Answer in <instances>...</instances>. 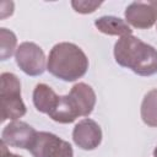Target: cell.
<instances>
[{
  "label": "cell",
  "mask_w": 157,
  "mask_h": 157,
  "mask_svg": "<svg viewBox=\"0 0 157 157\" xmlns=\"http://www.w3.org/2000/svg\"><path fill=\"white\" fill-rule=\"evenodd\" d=\"M114 59L120 66L140 76H151L157 72V49L132 34L117 40Z\"/></svg>",
  "instance_id": "cell-1"
},
{
  "label": "cell",
  "mask_w": 157,
  "mask_h": 157,
  "mask_svg": "<svg viewBox=\"0 0 157 157\" xmlns=\"http://www.w3.org/2000/svg\"><path fill=\"white\" fill-rule=\"evenodd\" d=\"M88 69V59L83 50L69 42H61L55 44L48 56L47 70L66 82H72L81 78Z\"/></svg>",
  "instance_id": "cell-2"
},
{
  "label": "cell",
  "mask_w": 157,
  "mask_h": 157,
  "mask_svg": "<svg viewBox=\"0 0 157 157\" xmlns=\"http://www.w3.org/2000/svg\"><path fill=\"white\" fill-rule=\"evenodd\" d=\"M96 105V93L93 88L78 82L72 86L69 94L59 96L55 108L48 114L50 119L60 124H70L78 117H88Z\"/></svg>",
  "instance_id": "cell-3"
},
{
  "label": "cell",
  "mask_w": 157,
  "mask_h": 157,
  "mask_svg": "<svg viewBox=\"0 0 157 157\" xmlns=\"http://www.w3.org/2000/svg\"><path fill=\"white\" fill-rule=\"evenodd\" d=\"M1 121L17 120L26 114V105L21 97V82L12 72H2L0 76Z\"/></svg>",
  "instance_id": "cell-4"
},
{
  "label": "cell",
  "mask_w": 157,
  "mask_h": 157,
  "mask_svg": "<svg viewBox=\"0 0 157 157\" xmlns=\"http://www.w3.org/2000/svg\"><path fill=\"white\" fill-rule=\"evenodd\" d=\"M28 151L33 157H74L71 145L48 131H38Z\"/></svg>",
  "instance_id": "cell-5"
},
{
  "label": "cell",
  "mask_w": 157,
  "mask_h": 157,
  "mask_svg": "<svg viewBox=\"0 0 157 157\" xmlns=\"http://www.w3.org/2000/svg\"><path fill=\"white\" fill-rule=\"evenodd\" d=\"M16 64L28 76H39L45 70V55L43 49L33 42H23L15 53Z\"/></svg>",
  "instance_id": "cell-6"
},
{
  "label": "cell",
  "mask_w": 157,
  "mask_h": 157,
  "mask_svg": "<svg viewBox=\"0 0 157 157\" xmlns=\"http://www.w3.org/2000/svg\"><path fill=\"white\" fill-rule=\"evenodd\" d=\"M125 21L139 29L151 28L157 21V1H134L125 10Z\"/></svg>",
  "instance_id": "cell-7"
},
{
  "label": "cell",
  "mask_w": 157,
  "mask_h": 157,
  "mask_svg": "<svg viewBox=\"0 0 157 157\" xmlns=\"http://www.w3.org/2000/svg\"><path fill=\"white\" fill-rule=\"evenodd\" d=\"M37 132L38 131L29 124L21 120H13L4 128L1 132V141L6 146L28 150L36 139Z\"/></svg>",
  "instance_id": "cell-8"
},
{
  "label": "cell",
  "mask_w": 157,
  "mask_h": 157,
  "mask_svg": "<svg viewBox=\"0 0 157 157\" xmlns=\"http://www.w3.org/2000/svg\"><path fill=\"white\" fill-rule=\"evenodd\" d=\"M72 140L81 150H94L102 142L101 126L90 118L82 119L75 125L72 130Z\"/></svg>",
  "instance_id": "cell-9"
},
{
  "label": "cell",
  "mask_w": 157,
  "mask_h": 157,
  "mask_svg": "<svg viewBox=\"0 0 157 157\" xmlns=\"http://www.w3.org/2000/svg\"><path fill=\"white\" fill-rule=\"evenodd\" d=\"M59 96L45 83H38L33 90V104L40 113L49 114L56 105Z\"/></svg>",
  "instance_id": "cell-10"
},
{
  "label": "cell",
  "mask_w": 157,
  "mask_h": 157,
  "mask_svg": "<svg viewBox=\"0 0 157 157\" xmlns=\"http://www.w3.org/2000/svg\"><path fill=\"white\" fill-rule=\"evenodd\" d=\"M94 26L99 32L108 36L125 37L132 34V29L129 25L124 20L115 16H102L94 20Z\"/></svg>",
  "instance_id": "cell-11"
},
{
  "label": "cell",
  "mask_w": 157,
  "mask_h": 157,
  "mask_svg": "<svg viewBox=\"0 0 157 157\" xmlns=\"http://www.w3.org/2000/svg\"><path fill=\"white\" fill-rule=\"evenodd\" d=\"M140 113L141 119L146 125L157 128V88H153L145 94Z\"/></svg>",
  "instance_id": "cell-12"
},
{
  "label": "cell",
  "mask_w": 157,
  "mask_h": 157,
  "mask_svg": "<svg viewBox=\"0 0 157 157\" xmlns=\"http://www.w3.org/2000/svg\"><path fill=\"white\" fill-rule=\"evenodd\" d=\"M17 45V38L16 34L7 29V28H0V59L1 60H6L12 56V54L15 53V50H17L16 48Z\"/></svg>",
  "instance_id": "cell-13"
},
{
  "label": "cell",
  "mask_w": 157,
  "mask_h": 157,
  "mask_svg": "<svg viewBox=\"0 0 157 157\" xmlns=\"http://www.w3.org/2000/svg\"><path fill=\"white\" fill-rule=\"evenodd\" d=\"M102 5L101 1H87V0H78V1H71V6L74 10L78 13H92L94 12L99 6Z\"/></svg>",
  "instance_id": "cell-14"
},
{
  "label": "cell",
  "mask_w": 157,
  "mask_h": 157,
  "mask_svg": "<svg viewBox=\"0 0 157 157\" xmlns=\"http://www.w3.org/2000/svg\"><path fill=\"white\" fill-rule=\"evenodd\" d=\"M0 150H1V157H22V156H18V155H15V153L10 152L6 147V145L2 141L0 142Z\"/></svg>",
  "instance_id": "cell-15"
},
{
  "label": "cell",
  "mask_w": 157,
  "mask_h": 157,
  "mask_svg": "<svg viewBox=\"0 0 157 157\" xmlns=\"http://www.w3.org/2000/svg\"><path fill=\"white\" fill-rule=\"evenodd\" d=\"M153 157H157V146H156L155 150H153Z\"/></svg>",
  "instance_id": "cell-16"
}]
</instances>
